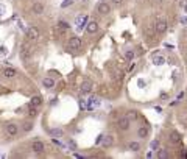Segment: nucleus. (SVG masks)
Returning <instances> with one entry per match:
<instances>
[{
  "instance_id": "nucleus-1",
  "label": "nucleus",
  "mask_w": 187,
  "mask_h": 159,
  "mask_svg": "<svg viewBox=\"0 0 187 159\" xmlns=\"http://www.w3.org/2000/svg\"><path fill=\"white\" fill-rule=\"evenodd\" d=\"M154 33H158V34H164L167 31L168 28V24H167V20L165 19H158L156 22H154Z\"/></svg>"
},
{
  "instance_id": "nucleus-2",
  "label": "nucleus",
  "mask_w": 187,
  "mask_h": 159,
  "mask_svg": "<svg viewBox=\"0 0 187 159\" xmlns=\"http://www.w3.org/2000/svg\"><path fill=\"white\" fill-rule=\"evenodd\" d=\"M33 53H34V48L31 47V45H28V44H24L22 45V48H20V58L22 60H30L31 56H33Z\"/></svg>"
},
{
  "instance_id": "nucleus-3",
  "label": "nucleus",
  "mask_w": 187,
  "mask_h": 159,
  "mask_svg": "<svg viewBox=\"0 0 187 159\" xmlns=\"http://www.w3.org/2000/svg\"><path fill=\"white\" fill-rule=\"evenodd\" d=\"M83 47V41H81L80 36H72L69 39V48L70 50H80Z\"/></svg>"
},
{
  "instance_id": "nucleus-4",
  "label": "nucleus",
  "mask_w": 187,
  "mask_h": 159,
  "mask_svg": "<svg viewBox=\"0 0 187 159\" xmlns=\"http://www.w3.org/2000/svg\"><path fill=\"white\" fill-rule=\"evenodd\" d=\"M27 38L30 41H38L41 38V30L38 27H30V28L27 30Z\"/></svg>"
},
{
  "instance_id": "nucleus-5",
  "label": "nucleus",
  "mask_w": 187,
  "mask_h": 159,
  "mask_svg": "<svg viewBox=\"0 0 187 159\" xmlns=\"http://www.w3.org/2000/svg\"><path fill=\"white\" fill-rule=\"evenodd\" d=\"M130 126H131V120L128 119V117H120V119L117 120V128L120 130V131H126V130H130Z\"/></svg>"
},
{
  "instance_id": "nucleus-6",
  "label": "nucleus",
  "mask_w": 187,
  "mask_h": 159,
  "mask_svg": "<svg viewBox=\"0 0 187 159\" xmlns=\"http://www.w3.org/2000/svg\"><path fill=\"white\" fill-rule=\"evenodd\" d=\"M31 150H33L34 153H44L45 150H47V147H45V144L42 140H34V142L31 144Z\"/></svg>"
},
{
  "instance_id": "nucleus-7",
  "label": "nucleus",
  "mask_w": 187,
  "mask_h": 159,
  "mask_svg": "<svg viewBox=\"0 0 187 159\" xmlns=\"http://www.w3.org/2000/svg\"><path fill=\"white\" fill-rule=\"evenodd\" d=\"M5 131H6V134L10 136V137H14V136L19 133V126H17V123H8L6 125V128H5Z\"/></svg>"
},
{
  "instance_id": "nucleus-8",
  "label": "nucleus",
  "mask_w": 187,
  "mask_h": 159,
  "mask_svg": "<svg viewBox=\"0 0 187 159\" xmlns=\"http://www.w3.org/2000/svg\"><path fill=\"white\" fill-rule=\"evenodd\" d=\"M97 11L100 13V14H103V16H106L111 13V5L106 2H102V3H98V6H97Z\"/></svg>"
},
{
  "instance_id": "nucleus-9",
  "label": "nucleus",
  "mask_w": 187,
  "mask_h": 159,
  "mask_svg": "<svg viewBox=\"0 0 187 159\" xmlns=\"http://www.w3.org/2000/svg\"><path fill=\"white\" fill-rule=\"evenodd\" d=\"M97 31H98V22H97V20L88 22V25H86V33L94 34V33H97Z\"/></svg>"
},
{
  "instance_id": "nucleus-10",
  "label": "nucleus",
  "mask_w": 187,
  "mask_h": 159,
  "mask_svg": "<svg viewBox=\"0 0 187 159\" xmlns=\"http://www.w3.org/2000/svg\"><path fill=\"white\" fill-rule=\"evenodd\" d=\"M56 30H58V33H59V34H64V33H67V31L70 30V25L67 24V22L59 20L58 24H56Z\"/></svg>"
},
{
  "instance_id": "nucleus-11",
  "label": "nucleus",
  "mask_w": 187,
  "mask_h": 159,
  "mask_svg": "<svg viewBox=\"0 0 187 159\" xmlns=\"http://www.w3.org/2000/svg\"><path fill=\"white\" fill-rule=\"evenodd\" d=\"M45 11V8H44V5L41 2H34L33 5H31V13H33V14H42V13Z\"/></svg>"
},
{
  "instance_id": "nucleus-12",
  "label": "nucleus",
  "mask_w": 187,
  "mask_h": 159,
  "mask_svg": "<svg viewBox=\"0 0 187 159\" xmlns=\"http://www.w3.org/2000/svg\"><path fill=\"white\" fill-rule=\"evenodd\" d=\"M2 75L5 76V78H14V76L17 75V70L13 69V67H5V69H2Z\"/></svg>"
},
{
  "instance_id": "nucleus-13",
  "label": "nucleus",
  "mask_w": 187,
  "mask_h": 159,
  "mask_svg": "<svg viewBox=\"0 0 187 159\" xmlns=\"http://www.w3.org/2000/svg\"><path fill=\"white\" fill-rule=\"evenodd\" d=\"M92 89H94V83L90 80H86L83 84H81V92L83 94H89V92H92Z\"/></svg>"
},
{
  "instance_id": "nucleus-14",
  "label": "nucleus",
  "mask_w": 187,
  "mask_h": 159,
  "mask_svg": "<svg viewBox=\"0 0 187 159\" xmlns=\"http://www.w3.org/2000/svg\"><path fill=\"white\" fill-rule=\"evenodd\" d=\"M48 134L52 136V137H62V136H64V131L59 130V128H50Z\"/></svg>"
},
{
  "instance_id": "nucleus-15",
  "label": "nucleus",
  "mask_w": 187,
  "mask_h": 159,
  "mask_svg": "<svg viewBox=\"0 0 187 159\" xmlns=\"http://www.w3.org/2000/svg\"><path fill=\"white\" fill-rule=\"evenodd\" d=\"M170 142L172 144H179L181 142V134L178 131H172L170 133Z\"/></svg>"
},
{
  "instance_id": "nucleus-16",
  "label": "nucleus",
  "mask_w": 187,
  "mask_h": 159,
  "mask_svg": "<svg viewBox=\"0 0 187 159\" xmlns=\"http://www.w3.org/2000/svg\"><path fill=\"white\" fill-rule=\"evenodd\" d=\"M75 22H76V25H78V28H83L84 25H88V16H78Z\"/></svg>"
},
{
  "instance_id": "nucleus-17",
  "label": "nucleus",
  "mask_w": 187,
  "mask_h": 159,
  "mask_svg": "<svg viewBox=\"0 0 187 159\" xmlns=\"http://www.w3.org/2000/svg\"><path fill=\"white\" fill-rule=\"evenodd\" d=\"M42 84H44V88H47V89H52V88H55V80L53 78H50V76H47V78H44L42 80Z\"/></svg>"
},
{
  "instance_id": "nucleus-18",
  "label": "nucleus",
  "mask_w": 187,
  "mask_h": 159,
  "mask_svg": "<svg viewBox=\"0 0 187 159\" xmlns=\"http://www.w3.org/2000/svg\"><path fill=\"white\" fill-rule=\"evenodd\" d=\"M114 144V137H112V136H104V137H103V142H102V145H103V147H111V145Z\"/></svg>"
},
{
  "instance_id": "nucleus-19",
  "label": "nucleus",
  "mask_w": 187,
  "mask_h": 159,
  "mask_svg": "<svg viewBox=\"0 0 187 159\" xmlns=\"http://www.w3.org/2000/svg\"><path fill=\"white\" fill-rule=\"evenodd\" d=\"M137 136H139L140 139L147 137V136H148V128H147V126H140V128L137 130Z\"/></svg>"
},
{
  "instance_id": "nucleus-20",
  "label": "nucleus",
  "mask_w": 187,
  "mask_h": 159,
  "mask_svg": "<svg viewBox=\"0 0 187 159\" xmlns=\"http://www.w3.org/2000/svg\"><path fill=\"white\" fill-rule=\"evenodd\" d=\"M156 156H158L159 159H167V158H168V153H167V150H165V148H158Z\"/></svg>"
},
{
  "instance_id": "nucleus-21",
  "label": "nucleus",
  "mask_w": 187,
  "mask_h": 159,
  "mask_svg": "<svg viewBox=\"0 0 187 159\" xmlns=\"http://www.w3.org/2000/svg\"><path fill=\"white\" fill-rule=\"evenodd\" d=\"M30 104H34V106H39V104H42V97H41V95H34V97L31 98Z\"/></svg>"
},
{
  "instance_id": "nucleus-22",
  "label": "nucleus",
  "mask_w": 187,
  "mask_h": 159,
  "mask_svg": "<svg viewBox=\"0 0 187 159\" xmlns=\"http://www.w3.org/2000/svg\"><path fill=\"white\" fill-rule=\"evenodd\" d=\"M28 116L30 117H36V116H38V106L30 104V106H28Z\"/></svg>"
},
{
  "instance_id": "nucleus-23",
  "label": "nucleus",
  "mask_w": 187,
  "mask_h": 159,
  "mask_svg": "<svg viewBox=\"0 0 187 159\" xmlns=\"http://www.w3.org/2000/svg\"><path fill=\"white\" fill-rule=\"evenodd\" d=\"M128 148L131 150V151H139V150H140V144L139 142H130Z\"/></svg>"
},
{
  "instance_id": "nucleus-24",
  "label": "nucleus",
  "mask_w": 187,
  "mask_h": 159,
  "mask_svg": "<svg viewBox=\"0 0 187 159\" xmlns=\"http://www.w3.org/2000/svg\"><path fill=\"white\" fill-rule=\"evenodd\" d=\"M153 62H154L156 66H162L164 62H165V58H164V56H154V58H153Z\"/></svg>"
},
{
  "instance_id": "nucleus-25",
  "label": "nucleus",
  "mask_w": 187,
  "mask_h": 159,
  "mask_svg": "<svg viewBox=\"0 0 187 159\" xmlns=\"http://www.w3.org/2000/svg\"><path fill=\"white\" fill-rule=\"evenodd\" d=\"M126 117H128L130 120H136L139 117V114H137V111H130L128 114H126Z\"/></svg>"
},
{
  "instance_id": "nucleus-26",
  "label": "nucleus",
  "mask_w": 187,
  "mask_h": 159,
  "mask_svg": "<svg viewBox=\"0 0 187 159\" xmlns=\"http://www.w3.org/2000/svg\"><path fill=\"white\" fill-rule=\"evenodd\" d=\"M125 58L128 61H131L134 58V52H133V50H126V52H125Z\"/></svg>"
},
{
  "instance_id": "nucleus-27",
  "label": "nucleus",
  "mask_w": 187,
  "mask_h": 159,
  "mask_svg": "<svg viewBox=\"0 0 187 159\" xmlns=\"http://www.w3.org/2000/svg\"><path fill=\"white\" fill-rule=\"evenodd\" d=\"M150 148H151V150H158L159 148V140H153V142L150 144Z\"/></svg>"
},
{
  "instance_id": "nucleus-28",
  "label": "nucleus",
  "mask_w": 187,
  "mask_h": 159,
  "mask_svg": "<svg viewBox=\"0 0 187 159\" xmlns=\"http://www.w3.org/2000/svg\"><path fill=\"white\" fill-rule=\"evenodd\" d=\"M72 3H74V0H64V2L61 3V8H67V6H70Z\"/></svg>"
},
{
  "instance_id": "nucleus-29",
  "label": "nucleus",
  "mask_w": 187,
  "mask_h": 159,
  "mask_svg": "<svg viewBox=\"0 0 187 159\" xmlns=\"http://www.w3.org/2000/svg\"><path fill=\"white\" fill-rule=\"evenodd\" d=\"M122 78H123V72H117V74L114 75V80L116 81H122Z\"/></svg>"
},
{
  "instance_id": "nucleus-30",
  "label": "nucleus",
  "mask_w": 187,
  "mask_h": 159,
  "mask_svg": "<svg viewBox=\"0 0 187 159\" xmlns=\"http://www.w3.org/2000/svg\"><path fill=\"white\" fill-rule=\"evenodd\" d=\"M179 5H181L182 10H184V11L187 13V0H179Z\"/></svg>"
},
{
  "instance_id": "nucleus-31",
  "label": "nucleus",
  "mask_w": 187,
  "mask_h": 159,
  "mask_svg": "<svg viewBox=\"0 0 187 159\" xmlns=\"http://www.w3.org/2000/svg\"><path fill=\"white\" fill-rule=\"evenodd\" d=\"M24 130H25V131L33 130V123H31V122H28V123H25V125H24Z\"/></svg>"
},
{
  "instance_id": "nucleus-32",
  "label": "nucleus",
  "mask_w": 187,
  "mask_h": 159,
  "mask_svg": "<svg viewBox=\"0 0 187 159\" xmlns=\"http://www.w3.org/2000/svg\"><path fill=\"white\" fill-rule=\"evenodd\" d=\"M103 137H104V136H102V134H100L98 137H97V140H95V144H102V142H103Z\"/></svg>"
},
{
  "instance_id": "nucleus-33",
  "label": "nucleus",
  "mask_w": 187,
  "mask_h": 159,
  "mask_svg": "<svg viewBox=\"0 0 187 159\" xmlns=\"http://www.w3.org/2000/svg\"><path fill=\"white\" fill-rule=\"evenodd\" d=\"M123 2H125V0H112V3H114V5H122Z\"/></svg>"
},
{
  "instance_id": "nucleus-34",
  "label": "nucleus",
  "mask_w": 187,
  "mask_h": 159,
  "mask_svg": "<svg viewBox=\"0 0 187 159\" xmlns=\"http://www.w3.org/2000/svg\"><path fill=\"white\" fill-rule=\"evenodd\" d=\"M69 147H70L72 150H75V148H76V145H75V142H74V140H70V142H69Z\"/></svg>"
},
{
  "instance_id": "nucleus-35",
  "label": "nucleus",
  "mask_w": 187,
  "mask_h": 159,
  "mask_svg": "<svg viewBox=\"0 0 187 159\" xmlns=\"http://www.w3.org/2000/svg\"><path fill=\"white\" fill-rule=\"evenodd\" d=\"M181 24L182 25H187V17H181Z\"/></svg>"
},
{
  "instance_id": "nucleus-36",
  "label": "nucleus",
  "mask_w": 187,
  "mask_h": 159,
  "mask_svg": "<svg viewBox=\"0 0 187 159\" xmlns=\"http://www.w3.org/2000/svg\"><path fill=\"white\" fill-rule=\"evenodd\" d=\"M3 11H5V6H3V5H0V16L3 14Z\"/></svg>"
},
{
  "instance_id": "nucleus-37",
  "label": "nucleus",
  "mask_w": 187,
  "mask_h": 159,
  "mask_svg": "<svg viewBox=\"0 0 187 159\" xmlns=\"http://www.w3.org/2000/svg\"><path fill=\"white\" fill-rule=\"evenodd\" d=\"M3 53H5V48L2 47V48H0V55H3Z\"/></svg>"
},
{
  "instance_id": "nucleus-38",
  "label": "nucleus",
  "mask_w": 187,
  "mask_h": 159,
  "mask_svg": "<svg viewBox=\"0 0 187 159\" xmlns=\"http://www.w3.org/2000/svg\"><path fill=\"white\" fill-rule=\"evenodd\" d=\"M153 2H156V3H161V2H162V0H153Z\"/></svg>"
},
{
  "instance_id": "nucleus-39",
  "label": "nucleus",
  "mask_w": 187,
  "mask_h": 159,
  "mask_svg": "<svg viewBox=\"0 0 187 159\" xmlns=\"http://www.w3.org/2000/svg\"><path fill=\"white\" fill-rule=\"evenodd\" d=\"M178 2H179V0H178Z\"/></svg>"
}]
</instances>
